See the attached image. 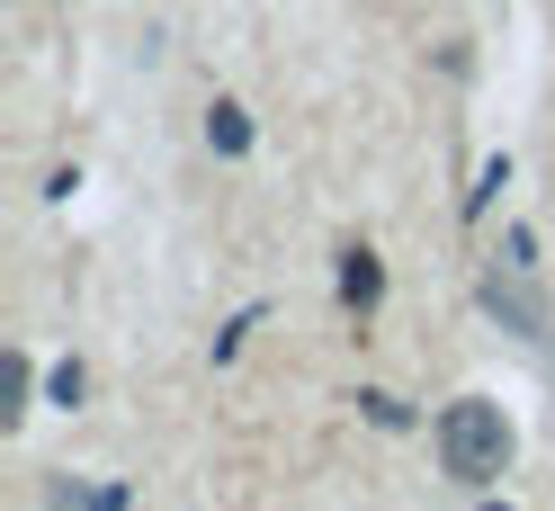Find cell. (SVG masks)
<instances>
[{
	"label": "cell",
	"instance_id": "3957f363",
	"mask_svg": "<svg viewBox=\"0 0 555 511\" xmlns=\"http://www.w3.org/2000/svg\"><path fill=\"white\" fill-rule=\"evenodd\" d=\"M376 296H386V260L376 252H340V305H350V315H376Z\"/></svg>",
	"mask_w": 555,
	"mask_h": 511
},
{
	"label": "cell",
	"instance_id": "6da1fadb",
	"mask_svg": "<svg viewBox=\"0 0 555 511\" xmlns=\"http://www.w3.org/2000/svg\"><path fill=\"white\" fill-rule=\"evenodd\" d=\"M439 467L457 475V485H493V475L511 467V422H502V404H483V395H457L439 413Z\"/></svg>",
	"mask_w": 555,
	"mask_h": 511
},
{
	"label": "cell",
	"instance_id": "52a82bcc",
	"mask_svg": "<svg viewBox=\"0 0 555 511\" xmlns=\"http://www.w3.org/2000/svg\"><path fill=\"white\" fill-rule=\"evenodd\" d=\"M81 395H90V378H81L73 359H63V368H54V404H81Z\"/></svg>",
	"mask_w": 555,
	"mask_h": 511
},
{
	"label": "cell",
	"instance_id": "5b68a950",
	"mask_svg": "<svg viewBox=\"0 0 555 511\" xmlns=\"http://www.w3.org/2000/svg\"><path fill=\"white\" fill-rule=\"evenodd\" d=\"M54 511H126V485H73V475H63V485H54Z\"/></svg>",
	"mask_w": 555,
	"mask_h": 511
},
{
	"label": "cell",
	"instance_id": "277c9868",
	"mask_svg": "<svg viewBox=\"0 0 555 511\" xmlns=\"http://www.w3.org/2000/svg\"><path fill=\"white\" fill-rule=\"evenodd\" d=\"M206 144L216 153H251V117H242L233 99H216V108H206Z\"/></svg>",
	"mask_w": 555,
	"mask_h": 511
},
{
	"label": "cell",
	"instance_id": "7a4b0ae2",
	"mask_svg": "<svg viewBox=\"0 0 555 511\" xmlns=\"http://www.w3.org/2000/svg\"><path fill=\"white\" fill-rule=\"evenodd\" d=\"M529 269H538V260H529V233H511V260L483 279V305H493V315H502L519 341H546V296H538Z\"/></svg>",
	"mask_w": 555,
	"mask_h": 511
},
{
	"label": "cell",
	"instance_id": "8992f818",
	"mask_svg": "<svg viewBox=\"0 0 555 511\" xmlns=\"http://www.w3.org/2000/svg\"><path fill=\"white\" fill-rule=\"evenodd\" d=\"M0 413H27V350H10V368H0Z\"/></svg>",
	"mask_w": 555,
	"mask_h": 511
}]
</instances>
